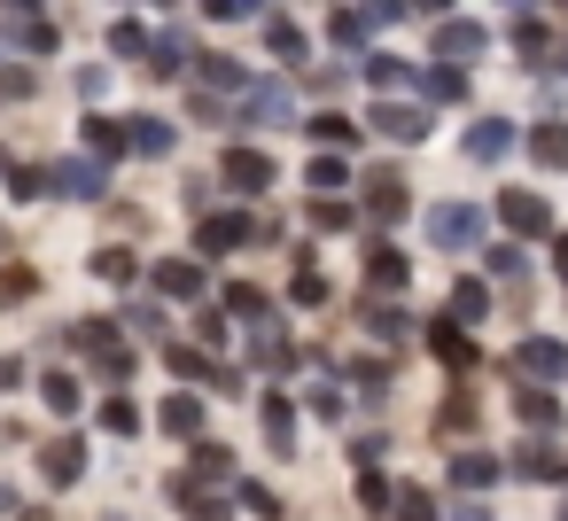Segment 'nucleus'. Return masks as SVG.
Returning <instances> with one entry per match:
<instances>
[{
	"label": "nucleus",
	"mask_w": 568,
	"mask_h": 521,
	"mask_svg": "<svg viewBox=\"0 0 568 521\" xmlns=\"http://www.w3.org/2000/svg\"><path fill=\"white\" fill-rule=\"evenodd\" d=\"M71 343H79V350H87V358H94V366H102V374L125 389V374H133V350H125V335H118L110 319H79V327H71Z\"/></svg>",
	"instance_id": "nucleus-1"
},
{
	"label": "nucleus",
	"mask_w": 568,
	"mask_h": 521,
	"mask_svg": "<svg viewBox=\"0 0 568 521\" xmlns=\"http://www.w3.org/2000/svg\"><path fill=\"white\" fill-rule=\"evenodd\" d=\"M428 242L452 249V257L475 249V242H483V211H475V203H436V211H428Z\"/></svg>",
	"instance_id": "nucleus-2"
},
{
	"label": "nucleus",
	"mask_w": 568,
	"mask_h": 521,
	"mask_svg": "<svg viewBox=\"0 0 568 521\" xmlns=\"http://www.w3.org/2000/svg\"><path fill=\"white\" fill-rule=\"evenodd\" d=\"M498 218H506L521 242H545V234H552V203L529 195V187H506V195H498Z\"/></svg>",
	"instance_id": "nucleus-3"
},
{
	"label": "nucleus",
	"mask_w": 568,
	"mask_h": 521,
	"mask_svg": "<svg viewBox=\"0 0 568 521\" xmlns=\"http://www.w3.org/2000/svg\"><path fill=\"white\" fill-rule=\"evenodd\" d=\"M265 234H273V226H257L250 211H219V218L195 226V242H203L211 257H226V249H242V242H265Z\"/></svg>",
	"instance_id": "nucleus-4"
},
{
	"label": "nucleus",
	"mask_w": 568,
	"mask_h": 521,
	"mask_svg": "<svg viewBox=\"0 0 568 521\" xmlns=\"http://www.w3.org/2000/svg\"><path fill=\"white\" fill-rule=\"evenodd\" d=\"M366 125L382 141H428V110H413V102H366Z\"/></svg>",
	"instance_id": "nucleus-5"
},
{
	"label": "nucleus",
	"mask_w": 568,
	"mask_h": 521,
	"mask_svg": "<svg viewBox=\"0 0 568 521\" xmlns=\"http://www.w3.org/2000/svg\"><path fill=\"white\" fill-rule=\"evenodd\" d=\"M514 374H521V381H560V374H568V343H552V335H529V343L514 350Z\"/></svg>",
	"instance_id": "nucleus-6"
},
{
	"label": "nucleus",
	"mask_w": 568,
	"mask_h": 521,
	"mask_svg": "<svg viewBox=\"0 0 568 521\" xmlns=\"http://www.w3.org/2000/svg\"><path fill=\"white\" fill-rule=\"evenodd\" d=\"M242 118H250V125H296V94H288L281 79H257L250 102H242Z\"/></svg>",
	"instance_id": "nucleus-7"
},
{
	"label": "nucleus",
	"mask_w": 568,
	"mask_h": 521,
	"mask_svg": "<svg viewBox=\"0 0 568 521\" xmlns=\"http://www.w3.org/2000/svg\"><path fill=\"white\" fill-rule=\"evenodd\" d=\"M219 172H226L234 195H265V187H273V156H257V149H226Z\"/></svg>",
	"instance_id": "nucleus-8"
},
{
	"label": "nucleus",
	"mask_w": 568,
	"mask_h": 521,
	"mask_svg": "<svg viewBox=\"0 0 568 521\" xmlns=\"http://www.w3.org/2000/svg\"><path fill=\"white\" fill-rule=\"evenodd\" d=\"M40 474H48L55 490L79 482V474H87V443H79V436H48V443H40Z\"/></svg>",
	"instance_id": "nucleus-9"
},
{
	"label": "nucleus",
	"mask_w": 568,
	"mask_h": 521,
	"mask_svg": "<svg viewBox=\"0 0 568 521\" xmlns=\"http://www.w3.org/2000/svg\"><path fill=\"white\" fill-rule=\"evenodd\" d=\"M366 218H374V226H397V218H405V180H397V172H374V180H366Z\"/></svg>",
	"instance_id": "nucleus-10"
},
{
	"label": "nucleus",
	"mask_w": 568,
	"mask_h": 521,
	"mask_svg": "<svg viewBox=\"0 0 568 521\" xmlns=\"http://www.w3.org/2000/svg\"><path fill=\"white\" fill-rule=\"evenodd\" d=\"M156 420H164V436H180V443H203V405H195L187 389H172V397L156 405Z\"/></svg>",
	"instance_id": "nucleus-11"
},
{
	"label": "nucleus",
	"mask_w": 568,
	"mask_h": 521,
	"mask_svg": "<svg viewBox=\"0 0 568 521\" xmlns=\"http://www.w3.org/2000/svg\"><path fill=\"white\" fill-rule=\"evenodd\" d=\"M257 412H265V451L273 459H296V405L288 397H265Z\"/></svg>",
	"instance_id": "nucleus-12"
},
{
	"label": "nucleus",
	"mask_w": 568,
	"mask_h": 521,
	"mask_svg": "<svg viewBox=\"0 0 568 521\" xmlns=\"http://www.w3.org/2000/svg\"><path fill=\"white\" fill-rule=\"evenodd\" d=\"M506 149H514V125H506V118H475V125H467V156H475V164H498Z\"/></svg>",
	"instance_id": "nucleus-13"
},
{
	"label": "nucleus",
	"mask_w": 568,
	"mask_h": 521,
	"mask_svg": "<svg viewBox=\"0 0 568 521\" xmlns=\"http://www.w3.org/2000/svg\"><path fill=\"white\" fill-rule=\"evenodd\" d=\"M164 366H172V381H219V389H234V374H226V366H211L203 350H180V343H172V350H164Z\"/></svg>",
	"instance_id": "nucleus-14"
},
{
	"label": "nucleus",
	"mask_w": 568,
	"mask_h": 521,
	"mask_svg": "<svg viewBox=\"0 0 568 521\" xmlns=\"http://www.w3.org/2000/svg\"><path fill=\"white\" fill-rule=\"evenodd\" d=\"M382 17H397V9H335V17H327V32H335L343 48H366V32H374Z\"/></svg>",
	"instance_id": "nucleus-15"
},
{
	"label": "nucleus",
	"mask_w": 568,
	"mask_h": 521,
	"mask_svg": "<svg viewBox=\"0 0 568 521\" xmlns=\"http://www.w3.org/2000/svg\"><path fill=\"white\" fill-rule=\"evenodd\" d=\"M55 195H79V203H94V195H102V164H94V156H71V164L55 172Z\"/></svg>",
	"instance_id": "nucleus-16"
},
{
	"label": "nucleus",
	"mask_w": 568,
	"mask_h": 521,
	"mask_svg": "<svg viewBox=\"0 0 568 521\" xmlns=\"http://www.w3.org/2000/svg\"><path fill=\"white\" fill-rule=\"evenodd\" d=\"M149 280H156V296H180V304H187V296H203V273H195L187 257H164Z\"/></svg>",
	"instance_id": "nucleus-17"
},
{
	"label": "nucleus",
	"mask_w": 568,
	"mask_h": 521,
	"mask_svg": "<svg viewBox=\"0 0 568 521\" xmlns=\"http://www.w3.org/2000/svg\"><path fill=\"white\" fill-rule=\"evenodd\" d=\"M250 358H257V374H288V366H296V350H288V335H281L273 319H257V350H250Z\"/></svg>",
	"instance_id": "nucleus-18"
},
{
	"label": "nucleus",
	"mask_w": 568,
	"mask_h": 521,
	"mask_svg": "<svg viewBox=\"0 0 568 521\" xmlns=\"http://www.w3.org/2000/svg\"><path fill=\"white\" fill-rule=\"evenodd\" d=\"M428 48H436V55H444V71H452V63H467V55H483V32H475V24H444V32H436Z\"/></svg>",
	"instance_id": "nucleus-19"
},
{
	"label": "nucleus",
	"mask_w": 568,
	"mask_h": 521,
	"mask_svg": "<svg viewBox=\"0 0 568 521\" xmlns=\"http://www.w3.org/2000/svg\"><path fill=\"white\" fill-rule=\"evenodd\" d=\"M366 280H374L382 296H397V288L413 280V265H405V249H374V257H366Z\"/></svg>",
	"instance_id": "nucleus-20"
},
{
	"label": "nucleus",
	"mask_w": 568,
	"mask_h": 521,
	"mask_svg": "<svg viewBox=\"0 0 568 521\" xmlns=\"http://www.w3.org/2000/svg\"><path fill=\"white\" fill-rule=\"evenodd\" d=\"M514 459H521V474H537V482H568V467H560V451H552L545 436H529Z\"/></svg>",
	"instance_id": "nucleus-21"
},
{
	"label": "nucleus",
	"mask_w": 568,
	"mask_h": 521,
	"mask_svg": "<svg viewBox=\"0 0 568 521\" xmlns=\"http://www.w3.org/2000/svg\"><path fill=\"white\" fill-rule=\"evenodd\" d=\"M172 498L187 505V521H226V513H234L226 498H211V490H195V474H180V482H172Z\"/></svg>",
	"instance_id": "nucleus-22"
},
{
	"label": "nucleus",
	"mask_w": 568,
	"mask_h": 521,
	"mask_svg": "<svg viewBox=\"0 0 568 521\" xmlns=\"http://www.w3.org/2000/svg\"><path fill=\"white\" fill-rule=\"evenodd\" d=\"M529 156H537L545 172H568V125H552V118H545V125L529 133Z\"/></svg>",
	"instance_id": "nucleus-23"
},
{
	"label": "nucleus",
	"mask_w": 568,
	"mask_h": 521,
	"mask_svg": "<svg viewBox=\"0 0 568 521\" xmlns=\"http://www.w3.org/2000/svg\"><path fill=\"white\" fill-rule=\"evenodd\" d=\"M428 350H436L444 366H475V350H467V335H459L452 319H428Z\"/></svg>",
	"instance_id": "nucleus-24"
},
{
	"label": "nucleus",
	"mask_w": 568,
	"mask_h": 521,
	"mask_svg": "<svg viewBox=\"0 0 568 521\" xmlns=\"http://www.w3.org/2000/svg\"><path fill=\"white\" fill-rule=\"evenodd\" d=\"M87 149H94V156H125V149H133V133H125L118 118H87Z\"/></svg>",
	"instance_id": "nucleus-25"
},
{
	"label": "nucleus",
	"mask_w": 568,
	"mask_h": 521,
	"mask_svg": "<svg viewBox=\"0 0 568 521\" xmlns=\"http://www.w3.org/2000/svg\"><path fill=\"white\" fill-rule=\"evenodd\" d=\"M420 94H428V102H467V79L436 63V71H420Z\"/></svg>",
	"instance_id": "nucleus-26"
},
{
	"label": "nucleus",
	"mask_w": 568,
	"mask_h": 521,
	"mask_svg": "<svg viewBox=\"0 0 568 521\" xmlns=\"http://www.w3.org/2000/svg\"><path fill=\"white\" fill-rule=\"evenodd\" d=\"M125 133H133L141 156H172V125H164V118H141V125H125Z\"/></svg>",
	"instance_id": "nucleus-27"
},
{
	"label": "nucleus",
	"mask_w": 568,
	"mask_h": 521,
	"mask_svg": "<svg viewBox=\"0 0 568 521\" xmlns=\"http://www.w3.org/2000/svg\"><path fill=\"white\" fill-rule=\"evenodd\" d=\"M490 311V288H475V280H459V296H452V327H475Z\"/></svg>",
	"instance_id": "nucleus-28"
},
{
	"label": "nucleus",
	"mask_w": 568,
	"mask_h": 521,
	"mask_svg": "<svg viewBox=\"0 0 568 521\" xmlns=\"http://www.w3.org/2000/svg\"><path fill=\"white\" fill-rule=\"evenodd\" d=\"M40 397H48V412H79V381H71V374H55V366L40 374Z\"/></svg>",
	"instance_id": "nucleus-29"
},
{
	"label": "nucleus",
	"mask_w": 568,
	"mask_h": 521,
	"mask_svg": "<svg viewBox=\"0 0 568 521\" xmlns=\"http://www.w3.org/2000/svg\"><path fill=\"white\" fill-rule=\"evenodd\" d=\"M94 420H102V428H110V436H133V428H141V405H133V397H125V389H118V397H110V405H102V412H94Z\"/></svg>",
	"instance_id": "nucleus-30"
},
{
	"label": "nucleus",
	"mask_w": 568,
	"mask_h": 521,
	"mask_svg": "<svg viewBox=\"0 0 568 521\" xmlns=\"http://www.w3.org/2000/svg\"><path fill=\"white\" fill-rule=\"evenodd\" d=\"M452 474H459V490H490V482H498V459H490V451H467Z\"/></svg>",
	"instance_id": "nucleus-31"
},
{
	"label": "nucleus",
	"mask_w": 568,
	"mask_h": 521,
	"mask_svg": "<svg viewBox=\"0 0 568 521\" xmlns=\"http://www.w3.org/2000/svg\"><path fill=\"white\" fill-rule=\"evenodd\" d=\"M304 180H312L320 195H335V187L351 180V164H343V156H312V164H304Z\"/></svg>",
	"instance_id": "nucleus-32"
},
{
	"label": "nucleus",
	"mask_w": 568,
	"mask_h": 521,
	"mask_svg": "<svg viewBox=\"0 0 568 521\" xmlns=\"http://www.w3.org/2000/svg\"><path fill=\"white\" fill-rule=\"evenodd\" d=\"M133 273H141V265H133V249H94V280H118V288H125Z\"/></svg>",
	"instance_id": "nucleus-33"
},
{
	"label": "nucleus",
	"mask_w": 568,
	"mask_h": 521,
	"mask_svg": "<svg viewBox=\"0 0 568 521\" xmlns=\"http://www.w3.org/2000/svg\"><path fill=\"white\" fill-rule=\"evenodd\" d=\"M514 412H521L529 428H560V405H552L545 389H521V405H514Z\"/></svg>",
	"instance_id": "nucleus-34"
},
{
	"label": "nucleus",
	"mask_w": 568,
	"mask_h": 521,
	"mask_svg": "<svg viewBox=\"0 0 568 521\" xmlns=\"http://www.w3.org/2000/svg\"><path fill=\"white\" fill-rule=\"evenodd\" d=\"M358 505H366V513H382V505H397V490H389V474H366V467H358Z\"/></svg>",
	"instance_id": "nucleus-35"
},
{
	"label": "nucleus",
	"mask_w": 568,
	"mask_h": 521,
	"mask_svg": "<svg viewBox=\"0 0 568 521\" xmlns=\"http://www.w3.org/2000/svg\"><path fill=\"white\" fill-rule=\"evenodd\" d=\"M195 71H203V86H242V63L234 55H203Z\"/></svg>",
	"instance_id": "nucleus-36"
},
{
	"label": "nucleus",
	"mask_w": 568,
	"mask_h": 521,
	"mask_svg": "<svg viewBox=\"0 0 568 521\" xmlns=\"http://www.w3.org/2000/svg\"><path fill=\"white\" fill-rule=\"evenodd\" d=\"M226 311H234V319H265V296H257L250 280H234V288H226Z\"/></svg>",
	"instance_id": "nucleus-37"
},
{
	"label": "nucleus",
	"mask_w": 568,
	"mask_h": 521,
	"mask_svg": "<svg viewBox=\"0 0 568 521\" xmlns=\"http://www.w3.org/2000/svg\"><path fill=\"white\" fill-rule=\"evenodd\" d=\"M312 133H320L327 149H351V141H358V125H351V118H312Z\"/></svg>",
	"instance_id": "nucleus-38"
},
{
	"label": "nucleus",
	"mask_w": 568,
	"mask_h": 521,
	"mask_svg": "<svg viewBox=\"0 0 568 521\" xmlns=\"http://www.w3.org/2000/svg\"><path fill=\"white\" fill-rule=\"evenodd\" d=\"M9 187L32 203V195H48V187H55V172H24V164H9Z\"/></svg>",
	"instance_id": "nucleus-39"
},
{
	"label": "nucleus",
	"mask_w": 568,
	"mask_h": 521,
	"mask_svg": "<svg viewBox=\"0 0 568 521\" xmlns=\"http://www.w3.org/2000/svg\"><path fill=\"white\" fill-rule=\"evenodd\" d=\"M226 467H234V451H226V443H211V436H203V443H195V474H226Z\"/></svg>",
	"instance_id": "nucleus-40"
},
{
	"label": "nucleus",
	"mask_w": 568,
	"mask_h": 521,
	"mask_svg": "<svg viewBox=\"0 0 568 521\" xmlns=\"http://www.w3.org/2000/svg\"><path fill=\"white\" fill-rule=\"evenodd\" d=\"M273 55H281V63H304V32H296V24H273Z\"/></svg>",
	"instance_id": "nucleus-41"
},
{
	"label": "nucleus",
	"mask_w": 568,
	"mask_h": 521,
	"mask_svg": "<svg viewBox=\"0 0 568 521\" xmlns=\"http://www.w3.org/2000/svg\"><path fill=\"white\" fill-rule=\"evenodd\" d=\"M397 521H436V505H428V490H397Z\"/></svg>",
	"instance_id": "nucleus-42"
},
{
	"label": "nucleus",
	"mask_w": 568,
	"mask_h": 521,
	"mask_svg": "<svg viewBox=\"0 0 568 521\" xmlns=\"http://www.w3.org/2000/svg\"><path fill=\"white\" fill-rule=\"evenodd\" d=\"M32 288H40V280H32V273H24V265H9V273H0V296H9V304H24V296H32Z\"/></svg>",
	"instance_id": "nucleus-43"
},
{
	"label": "nucleus",
	"mask_w": 568,
	"mask_h": 521,
	"mask_svg": "<svg viewBox=\"0 0 568 521\" xmlns=\"http://www.w3.org/2000/svg\"><path fill=\"white\" fill-rule=\"evenodd\" d=\"M17 48H32V55H48V48H55V24H48V17H32V24H24V40H17Z\"/></svg>",
	"instance_id": "nucleus-44"
},
{
	"label": "nucleus",
	"mask_w": 568,
	"mask_h": 521,
	"mask_svg": "<svg viewBox=\"0 0 568 521\" xmlns=\"http://www.w3.org/2000/svg\"><path fill=\"white\" fill-rule=\"evenodd\" d=\"M366 79H374V86H405V63H397V55H374Z\"/></svg>",
	"instance_id": "nucleus-45"
},
{
	"label": "nucleus",
	"mask_w": 568,
	"mask_h": 521,
	"mask_svg": "<svg viewBox=\"0 0 568 521\" xmlns=\"http://www.w3.org/2000/svg\"><path fill=\"white\" fill-rule=\"evenodd\" d=\"M312 226H320V234H343L351 211H343V203H312Z\"/></svg>",
	"instance_id": "nucleus-46"
},
{
	"label": "nucleus",
	"mask_w": 568,
	"mask_h": 521,
	"mask_svg": "<svg viewBox=\"0 0 568 521\" xmlns=\"http://www.w3.org/2000/svg\"><path fill=\"white\" fill-rule=\"evenodd\" d=\"M366 327H374V335H382V343H397V335H405V319H397V311H389V304H374V311H366Z\"/></svg>",
	"instance_id": "nucleus-47"
},
{
	"label": "nucleus",
	"mask_w": 568,
	"mask_h": 521,
	"mask_svg": "<svg viewBox=\"0 0 568 521\" xmlns=\"http://www.w3.org/2000/svg\"><path fill=\"white\" fill-rule=\"evenodd\" d=\"M288 296H296V304H327V280H320V273H296V288H288Z\"/></svg>",
	"instance_id": "nucleus-48"
},
{
	"label": "nucleus",
	"mask_w": 568,
	"mask_h": 521,
	"mask_svg": "<svg viewBox=\"0 0 568 521\" xmlns=\"http://www.w3.org/2000/svg\"><path fill=\"white\" fill-rule=\"evenodd\" d=\"M110 48H118V55H141L149 40H141V24H118V32H110Z\"/></svg>",
	"instance_id": "nucleus-49"
},
{
	"label": "nucleus",
	"mask_w": 568,
	"mask_h": 521,
	"mask_svg": "<svg viewBox=\"0 0 568 521\" xmlns=\"http://www.w3.org/2000/svg\"><path fill=\"white\" fill-rule=\"evenodd\" d=\"M180 63H187V48H156V55H149V71H156V79H172Z\"/></svg>",
	"instance_id": "nucleus-50"
},
{
	"label": "nucleus",
	"mask_w": 568,
	"mask_h": 521,
	"mask_svg": "<svg viewBox=\"0 0 568 521\" xmlns=\"http://www.w3.org/2000/svg\"><path fill=\"white\" fill-rule=\"evenodd\" d=\"M490 273L498 280H521V249H490Z\"/></svg>",
	"instance_id": "nucleus-51"
},
{
	"label": "nucleus",
	"mask_w": 568,
	"mask_h": 521,
	"mask_svg": "<svg viewBox=\"0 0 568 521\" xmlns=\"http://www.w3.org/2000/svg\"><path fill=\"white\" fill-rule=\"evenodd\" d=\"M17 381H24V366H17V358H0V389H17Z\"/></svg>",
	"instance_id": "nucleus-52"
},
{
	"label": "nucleus",
	"mask_w": 568,
	"mask_h": 521,
	"mask_svg": "<svg viewBox=\"0 0 568 521\" xmlns=\"http://www.w3.org/2000/svg\"><path fill=\"white\" fill-rule=\"evenodd\" d=\"M452 521H490V513H483V505H459V513H452Z\"/></svg>",
	"instance_id": "nucleus-53"
},
{
	"label": "nucleus",
	"mask_w": 568,
	"mask_h": 521,
	"mask_svg": "<svg viewBox=\"0 0 568 521\" xmlns=\"http://www.w3.org/2000/svg\"><path fill=\"white\" fill-rule=\"evenodd\" d=\"M552 257H560V273H568V234H560V242H552Z\"/></svg>",
	"instance_id": "nucleus-54"
},
{
	"label": "nucleus",
	"mask_w": 568,
	"mask_h": 521,
	"mask_svg": "<svg viewBox=\"0 0 568 521\" xmlns=\"http://www.w3.org/2000/svg\"><path fill=\"white\" fill-rule=\"evenodd\" d=\"M0 513H17V498H9V482H0Z\"/></svg>",
	"instance_id": "nucleus-55"
},
{
	"label": "nucleus",
	"mask_w": 568,
	"mask_h": 521,
	"mask_svg": "<svg viewBox=\"0 0 568 521\" xmlns=\"http://www.w3.org/2000/svg\"><path fill=\"white\" fill-rule=\"evenodd\" d=\"M560 71H568V48H560Z\"/></svg>",
	"instance_id": "nucleus-56"
}]
</instances>
